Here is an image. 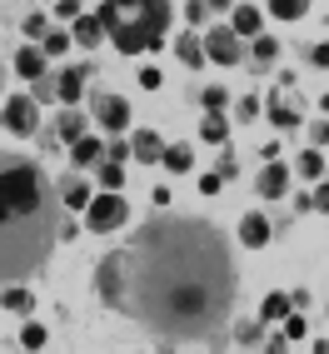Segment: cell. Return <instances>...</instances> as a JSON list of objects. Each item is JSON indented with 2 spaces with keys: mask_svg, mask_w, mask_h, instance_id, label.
Segmentation results:
<instances>
[{
  "mask_svg": "<svg viewBox=\"0 0 329 354\" xmlns=\"http://www.w3.org/2000/svg\"><path fill=\"white\" fill-rule=\"evenodd\" d=\"M70 45V35H60V30H45V55H60Z\"/></svg>",
  "mask_w": 329,
  "mask_h": 354,
  "instance_id": "cell-29",
  "label": "cell"
},
{
  "mask_svg": "<svg viewBox=\"0 0 329 354\" xmlns=\"http://www.w3.org/2000/svg\"><path fill=\"white\" fill-rule=\"evenodd\" d=\"M319 170H324V160H319V150H310L299 160V175H310V180H319Z\"/></svg>",
  "mask_w": 329,
  "mask_h": 354,
  "instance_id": "cell-28",
  "label": "cell"
},
{
  "mask_svg": "<svg viewBox=\"0 0 329 354\" xmlns=\"http://www.w3.org/2000/svg\"><path fill=\"white\" fill-rule=\"evenodd\" d=\"M110 40H115V50H120V55H140V50H150V45H145V30H140V20H130V26L120 20V26L110 30Z\"/></svg>",
  "mask_w": 329,
  "mask_h": 354,
  "instance_id": "cell-8",
  "label": "cell"
},
{
  "mask_svg": "<svg viewBox=\"0 0 329 354\" xmlns=\"http://www.w3.org/2000/svg\"><path fill=\"white\" fill-rule=\"evenodd\" d=\"M254 190H260L265 200H279V195L290 190V170H285L279 160H270L265 170H260V180H254Z\"/></svg>",
  "mask_w": 329,
  "mask_h": 354,
  "instance_id": "cell-7",
  "label": "cell"
},
{
  "mask_svg": "<svg viewBox=\"0 0 329 354\" xmlns=\"http://www.w3.org/2000/svg\"><path fill=\"white\" fill-rule=\"evenodd\" d=\"M285 339H304V319L299 315H285Z\"/></svg>",
  "mask_w": 329,
  "mask_h": 354,
  "instance_id": "cell-31",
  "label": "cell"
},
{
  "mask_svg": "<svg viewBox=\"0 0 329 354\" xmlns=\"http://www.w3.org/2000/svg\"><path fill=\"white\" fill-rule=\"evenodd\" d=\"M100 35H105L100 15H95V20H90V15H75V35H70V40H80V45H95Z\"/></svg>",
  "mask_w": 329,
  "mask_h": 354,
  "instance_id": "cell-16",
  "label": "cell"
},
{
  "mask_svg": "<svg viewBox=\"0 0 329 354\" xmlns=\"http://www.w3.org/2000/svg\"><path fill=\"white\" fill-rule=\"evenodd\" d=\"M6 125H10L15 135H30V130H35V100H30V95H10V100H6Z\"/></svg>",
  "mask_w": 329,
  "mask_h": 354,
  "instance_id": "cell-6",
  "label": "cell"
},
{
  "mask_svg": "<svg viewBox=\"0 0 329 354\" xmlns=\"http://www.w3.org/2000/svg\"><path fill=\"white\" fill-rule=\"evenodd\" d=\"M314 65H329V45H314Z\"/></svg>",
  "mask_w": 329,
  "mask_h": 354,
  "instance_id": "cell-38",
  "label": "cell"
},
{
  "mask_svg": "<svg viewBox=\"0 0 329 354\" xmlns=\"http://www.w3.org/2000/svg\"><path fill=\"white\" fill-rule=\"evenodd\" d=\"M6 310L26 315V310H30V295H26V290H15V285H6Z\"/></svg>",
  "mask_w": 329,
  "mask_h": 354,
  "instance_id": "cell-25",
  "label": "cell"
},
{
  "mask_svg": "<svg viewBox=\"0 0 329 354\" xmlns=\"http://www.w3.org/2000/svg\"><path fill=\"white\" fill-rule=\"evenodd\" d=\"M45 30H50V26H45V20H40V15H30V20H26V35H35V40H45Z\"/></svg>",
  "mask_w": 329,
  "mask_h": 354,
  "instance_id": "cell-33",
  "label": "cell"
},
{
  "mask_svg": "<svg viewBox=\"0 0 329 354\" xmlns=\"http://www.w3.org/2000/svg\"><path fill=\"white\" fill-rule=\"evenodd\" d=\"M100 185H105V190H120V185H125V160H110L100 170Z\"/></svg>",
  "mask_w": 329,
  "mask_h": 354,
  "instance_id": "cell-22",
  "label": "cell"
},
{
  "mask_svg": "<svg viewBox=\"0 0 329 354\" xmlns=\"http://www.w3.org/2000/svg\"><path fill=\"white\" fill-rule=\"evenodd\" d=\"M200 135L209 140V145H220V140H225V115H220V110H205V120H200Z\"/></svg>",
  "mask_w": 329,
  "mask_h": 354,
  "instance_id": "cell-18",
  "label": "cell"
},
{
  "mask_svg": "<svg viewBox=\"0 0 329 354\" xmlns=\"http://www.w3.org/2000/svg\"><path fill=\"white\" fill-rule=\"evenodd\" d=\"M240 240H245L250 250H260V245L270 240V220H265V215H245V220H240Z\"/></svg>",
  "mask_w": 329,
  "mask_h": 354,
  "instance_id": "cell-11",
  "label": "cell"
},
{
  "mask_svg": "<svg viewBox=\"0 0 329 354\" xmlns=\"http://www.w3.org/2000/svg\"><path fill=\"white\" fill-rule=\"evenodd\" d=\"M140 30H145V45L155 50L164 30H170V0H140Z\"/></svg>",
  "mask_w": 329,
  "mask_h": 354,
  "instance_id": "cell-4",
  "label": "cell"
},
{
  "mask_svg": "<svg viewBox=\"0 0 329 354\" xmlns=\"http://www.w3.org/2000/svg\"><path fill=\"white\" fill-rule=\"evenodd\" d=\"M225 105H229V95H225L220 85H209V90H205V110H225Z\"/></svg>",
  "mask_w": 329,
  "mask_h": 354,
  "instance_id": "cell-30",
  "label": "cell"
},
{
  "mask_svg": "<svg viewBox=\"0 0 329 354\" xmlns=\"http://www.w3.org/2000/svg\"><path fill=\"white\" fill-rule=\"evenodd\" d=\"M15 70H20L26 80H40V75H45V50H20V55H15Z\"/></svg>",
  "mask_w": 329,
  "mask_h": 354,
  "instance_id": "cell-14",
  "label": "cell"
},
{
  "mask_svg": "<svg viewBox=\"0 0 329 354\" xmlns=\"http://www.w3.org/2000/svg\"><path fill=\"white\" fill-rule=\"evenodd\" d=\"M220 180H225V175H205V180H200V190H205V195H220Z\"/></svg>",
  "mask_w": 329,
  "mask_h": 354,
  "instance_id": "cell-34",
  "label": "cell"
},
{
  "mask_svg": "<svg viewBox=\"0 0 329 354\" xmlns=\"http://www.w3.org/2000/svg\"><path fill=\"white\" fill-rule=\"evenodd\" d=\"M100 150H105V145H100V140H90V135L70 140V160H75L80 170H85V165H95V160H100Z\"/></svg>",
  "mask_w": 329,
  "mask_h": 354,
  "instance_id": "cell-12",
  "label": "cell"
},
{
  "mask_svg": "<svg viewBox=\"0 0 329 354\" xmlns=\"http://www.w3.org/2000/svg\"><path fill=\"white\" fill-rule=\"evenodd\" d=\"M205 6H215V10H225V6H229V0H205Z\"/></svg>",
  "mask_w": 329,
  "mask_h": 354,
  "instance_id": "cell-40",
  "label": "cell"
},
{
  "mask_svg": "<svg viewBox=\"0 0 329 354\" xmlns=\"http://www.w3.org/2000/svg\"><path fill=\"white\" fill-rule=\"evenodd\" d=\"M120 10H140V0H120Z\"/></svg>",
  "mask_w": 329,
  "mask_h": 354,
  "instance_id": "cell-39",
  "label": "cell"
},
{
  "mask_svg": "<svg viewBox=\"0 0 329 354\" xmlns=\"http://www.w3.org/2000/svg\"><path fill=\"white\" fill-rule=\"evenodd\" d=\"M240 35H260V10L254 6H234V20H229Z\"/></svg>",
  "mask_w": 329,
  "mask_h": 354,
  "instance_id": "cell-17",
  "label": "cell"
},
{
  "mask_svg": "<svg viewBox=\"0 0 329 354\" xmlns=\"http://www.w3.org/2000/svg\"><path fill=\"white\" fill-rule=\"evenodd\" d=\"M185 15H190V26H205V0H190V6H185Z\"/></svg>",
  "mask_w": 329,
  "mask_h": 354,
  "instance_id": "cell-32",
  "label": "cell"
},
{
  "mask_svg": "<svg viewBox=\"0 0 329 354\" xmlns=\"http://www.w3.org/2000/svg\"><path fill=\"white\" fill-rule=\"evenodd\" d=\"M205 55H215L220 65H240V55H245V45H240V30H209L205 35Z\"/></svg>",
  "mask_w": 329,
  "mask_h": 354,
  "instance_id": "cell-5",
  "label": "cell"
},
{
  "mask_svg": "<svg viewBox=\"0 0 329 354\" xmlns=\"http://www.w3.org/2000/svg\"><path fill=\"white\" fill-rule=\"evenodd\" d=\"M279 55V40L274 35H260V40H254V60H274Z\"/></svg>",
  "mask_w": 329,
  "mask_h": 354,
  "instance_id": "cell-26",
  "label": "cell"
},
{
  "mask_svg": "<svg viewBox=\"0 0 329 354\" xmlns=\"http://www.w3.org/2000/svg\"><path fill=\"white\" fill-rule=\"evenodd\" d=\"M164 170H175V175H185V170H190V165H195V155H190V145H164Z\"/></svg>",
  "mask_w": 329,
  "mask_h": 354,
  "instance_id": "cell-15",
  "label": "cell"
},
{
  "mask_svg": "<svg viewBox=\"0 0 329 354\" xmlns=\"http://www.w3.org/2000/svg\"><path fill=\"white\" fill-rule=\"evenodd\" d=\"M270 10L279 20H294V15H304V0H270Z\"/></svg>",
  "mask_w": 329,
  "mask_h": 354,
  "instance_id": "cell-24",
  "label": "cell"
},
{
  "mask_svg": "<svg viewBox=\"0 0 329 354\" xmlns=\"http://www.w3.org/2000/svg\"><path fill=\"white\" fill-rule=\"evenodd\" d=\"M65 200L35 160H0V285L35 274L65 234Z\"/></svg>",
  "mask_w": 329,
  "mask_h": 354,
  "instance_id": "cell-2",
  "label": "cell"
},
{
  "mask_svg": "<svg viewBox=\"0 0 329 354\" xmlns=\"http://www.w3.org/2000/svg\"><path fill=\"white\" fill-rule=\"evenodd\" d=\"M60 135H65V140H80V135H85V115H80V110H65V115H60Z\"/></svg>",
  "mask_w": 329,
  "mask_h": 354,
  "instance_id": "cell-21",
  "label": "cell"
},
{
  "mask_svg": "<svg viewBox=\"0 0 329 354\" xmlns=\"http://www.w3.org/2000/svg\"><path fill=\"white\" fill-rule=\"evenodd\" d=\"M26 349H45V324H26V335H20Z\"/></svg>",
  "mask_w": 329,
  "mask_h": 354,
  "instance_id": "cell-27",
  "label": "cell"
},
{
  "mask_svg": "<svg viewBox=\"0 0 329 354\" xmlns=\"http://www.w3.org/2000/svg\"><path fill=\"white\" fill-rule=\"evenodd\" d=\"M140 85L155 90V85H160V70H155V65H150V70H140Z\"/></svg>",
  "mask_w": 329,
  "mask_h": 354,
  "instance_id": "cell-35",
  "label": "cell"
},
{
  "mask_svg": "<svg viewBox=\"0 0 329 354\" xmlns=\"http://www.w3.org/2000/svg\"><path fill=\"white\" fill-rule=\"evenodd\" d=\"M125 220H130V200H125V195H115V190H110V195H95V200L85 205V225L95 230V234L120 230Z\"/></svg>",
  "mask_w": 329,
  "mask_h": 354,
  "instance_id": "cell-3",
  "label": "cell"
},
{
  "mask_svg": "<svg viewBox=\"0 0 329 354\" xmlns=\"http://www.w3.org/2000/svg\"><path fill=\"white\" fill-rule=\"evenodd\" d=\"M290 295H265V304H260V319H285L290 315Z\"/></svg>",
  "mask_w": 329,
  "mask_h": 354,
  "instance_id": "cell-19",
  "label": "cell"
},
{
  "mask_svg": "<svg viewBox=\"0 0 329 354\" xmlns=\"http://www.w3.org/2000/svg\"><path fill=\"white\" fill-rule=\"evenodd\" d=\"M95 120H100L105 130H125V125H130V105H125L120 95H105V100L95 105Z\"/></svg>",
  "mask_w": 329,
  "mask_h": 354,
  "instance_id": "cell-9",
  "label": "cell"
},
{
  "mask_svg": "<svg viewBox=\"0 0 329 354\" xmlns=\"http://www.w3.org/2000/svg\"><path fill=\"white\" fill-rule=\"evenodd\" d=\"M270 120H274V125H285V130H294V125H299V115H294L285 100H274V105H270Z\"/></svg>",
  "mask_w": 329,
  "mask_h": 354,
  "instance_id": "cell-23",
  "label": "cell"
},
{
  "mask_svg": "<svg viewBox=\"0 0 329 354\" xmlns=\"http://www.w3.org/2000/svg\"><path fill=\"white\" fill-rule=\"evenodd\" d=\"M80 90H85V75H80V70H65V75L55 80V95H60L65 105H75V100H80Z\"/></svg>",
  "mask_w": 329,
  "mask_h": 354,
  "instance_id": "cell-13",
  "label": "cell"
},
{
  "mask_svg": "<svg viewBox=\"0 0 329 354\" xmlns=\"http://www.w3.org/2000/svg\"><path fill=\"white\" fill-rule=\"evenodd\" d=\"M125 254L120 315L140 319L160 339H205L229 319L234 265L215 225L150 220Z\"/></svg>",
  "mask_w": 329,
  "mask_h": 354,
  "instance_id": "cell-1",
  "label": "cell"
},
{
  "mask_svg": "<svg viewBox=\"0 0 329 354\" xmlns=\"http://www.w3.org/2000/svg\"><path fill=\"white\" fill-rule=\"evenodd\" d=\"M130 155H135V160H145V165H155V160L164 155V145H160V135H155V130H140V135L130 140Z\"/></svg>",
  "mask_w": 329,
  "mask_h": 354,
  "instance_id": "cell-10",
  "label": "cell"
},
{
  "mask_svg": "<svg viewBox=\"0 0 329 354\" xmlns=\"http://www.w3.org/2000/svg\"><path fill=\"white\" fill-rule=\"evenodd\" d=\"M314 205H319V209H329V180L319 185V195H314Z\"/></svg>",
  "mask_w": 329,
  "mask_h": 354,
  "instance_id": "cell-37",
  "label": "cell"
},
{
  "mask_svg": "<svg viewBox=\"0 0 329 354\" xmlns=\"http://www.w3.org/2000/svg\"><path fill=\"white\" fill-rule=\"evenodd\" d=\"M175 50H180V60H185V65H205V45H200V35H185Z\"/></svg>",
  "mask_w": 329,
  "mask_h": 354,
  "instance_id": "cell-20",
  "label": "cell"
},
{
  "mask_svg": "<svg viewBox=\"0 0 329 354\" xmlns=\"http://www.w3.org/2000/svg\"><path fill=\"white\" fill-rule=\"evenodd\" d=\"M60 15H65V20H75V15H80V0H60Z\"/></svg>",
  "mask_w": 329,
  "mask_h": 354,
  "instance_id": "cell-36",
  "label": "cell"
}]
</instances>
